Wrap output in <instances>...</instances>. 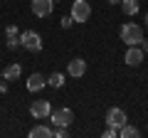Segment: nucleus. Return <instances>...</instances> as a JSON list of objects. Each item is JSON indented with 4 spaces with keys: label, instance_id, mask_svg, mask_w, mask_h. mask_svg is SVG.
<instances>
[{
    "label": "nucleus",
    "instance_id": "obj_3",
    "mask_svg": "<svg viewBox=\"0 0 148 138\" xmlns=\"http://www.w3.org/2000/svg\"><path fill=\"white\" fill-rule=\"evenodd\" d=\"M69 15L74 17V22H89V17H91L89 0H74V3H72V12H69Z\"/></svg>",
    "mask_w": 148,
    "mask_h": 138
},
{
    "label": "nucleus",
    "instance_id": "obj_10",
    "mask_svg": "<svg viewBox=\"0 0 148 138\" xmlns=\"http://www.w3.org/2000/svg\"><path fill=\"white\" fill-rule=\"evenodd\" d=\"M47 86V79H45L42 74H30V79H27V91H40V89H45Z\"/></svg>",
    "mask_w": 148,
    "mask_h": 138
},
{
    "label": "nucleus",
    "instance_id": "obj_8",
    "mask_svg": "<svg viewBox=\"0 0 148 138\" xmlns=\"http://www.w3.org/2000/svg\"><path fill=\"white\" fill-rule=\"evenodd\" d=\"M143 54H146V52H143L138 44H133V47H128V49H126V57H123V59H126L128 67H138V64L143 62Z\"/></svg>",
    "mask_w": 148,
    "mask_h": 138
},
{
    "label": "nucleus",
    "instance_id": "obj_12",
    "mask_svg": "<svg viewBox=\"0 0 148 138\" xmlns=\"http://www.w3.org/2000/svg\"><path fill=\"white\" fill-rule=\"evenodd\" d=\"M121 10L126 12L128 17H133L138 10H141V0H121Z\"/></svg>",
    "mask_w": 148,
    "mask_h": 138
},
{
    "label": "nucleus",
    "instance_id": "obj_1",
    "mask_svg": "<svg viewBox=\"0 0 148 138\" xmlns=\"http://www.w3.org/2000/svg\"><path fill=\"white\" fill-rule=\"evenodd\" d=\"M121 42H126L128 47H133V44H141L143 40V27L136 25V22H126V25H121Z\"/></svg>",
    "mask_w": 148,
    "mask_h": 138
},
{
    "label": "nucleus",
    "instance_id": "obj_11",
    "mask_svg": "<svg viewBox=\"0 0 148 138\" xmlns=\"http://www.w3.org/2000/svg\"><path fill=\"white\" fill-rule=\"evenodd\" d=\"M22 74V67L17 62H12V64H8L5 69H3V77H5V81H15L17 77Z\"/></svg>",
    "mask_w": 148,
    "mask_h": 138
},
{
    "label": "nucleus",
    "instance_id": "obj_17",
    "mask_svg": "<svg viewBox=\"0 0 148 138\" xmlns=\"http://www.w3.org/2000/svg\"><path fill=\"white\" fill-rule=\"evenodd\" d=\"M52 128H54V138H67L69 136V131L64 126H52Z\"/></svg>",
    "mask_w": 148,
    "mask_h": 138
},
{
    "label": "nucleus",
    "instance_id": "obj_25",
    "mask_svg": "<svg viewBox=\"0 0 148 138\" xmlns=\"http://www.w3.org/2000/svg\"><path fill=\"white\" fill-rule=\"evenodd\" d=\"M0 77H3V72H0Z\"/></svg>",
    "mask_w": 148,
    "mask_h": 138
},
{
    "label": "nucleus",
    "instance_id": "obj_22",
    "mask_svg": "<svg viewBox=\"0 0 148 138\" xmlns=\"http://www.w3.org/2000/svg\"><path fill=\"white\" fill-rule=\"evenodd\" d=\"M138 47H141L143 52H148V42H146V40H141V44H138Z\"/></svg>",
    "mask_w": 148,
    "mask_h": 138
},
{
    "label": "nucleus",
    "instance_id": "obj_15",
    "mask_svg": "<svg viewBox=\"0 0 148 138\" xmlns=\"http://www.w3.org/2000/svg\"><path fill=\"white\" fill-rule=\"evenodd\" d=\"M47 84L54 86V89H62V86H64V74H62V72H54V74H49V77H47Z\"/></svg>",
    "mask_w": 148,
    "mask_h": 138
},
{
    "label": "nucleus",
    "instance_id": "obj_2",
    "mask_svg": "<svg viewBox=\"0 0 148 138\" xmlns=\"http://www.w3.org/2000/svg\"><path fill=\"white\" fill-rule=\"evenodd\" d=\"M20 44L27 52H40V49H42V37H40V32H35V30H25L20 35Z\"/></svg>",
    "mask_w": 148,
    "mask_h": 138
},
{
    "label": "nucleus",
    "instance_id": "obj_21",
    "mask_svg": "<svg viewBox=\"0 0 148 138\" xmlns=\"http://www.w3.org/2000/svg\"><path fill=\"white\" fill-rule=\"evenodd\" d=\"M0 94H8V84L5 81H0Z\"/></svg>",
    "mask_w": 148,
    "mask_h": 138
},
{
    "label": "nucleus",
    "instance_id": "obj_4",
    "mask_svg": "<svg viewBox=\"0 0 148 138\" xmlns=\"http://www.w3.org/2000/svg\"><path fill=\"white\" fill-rule=\"evenodd\" d=\"M49 121H52V126H72L74 123V111L72 109H54L52 113H49Z\"/></svg>",
    "mask_w": 148,
    "mask_h": 138
},
{
    "label": "nucleus",
    "instance_id": "obj_14",
    "mask_svg": "<svg viewBox=\"0 0 148 138\" xmlns=\"http://www.w3.org/2000/svg\"><path fill=\"white\" fill-rule=\"evenodd\" d=\"M119 136H121V138H138L141 131H138L136 126H131V123H123V126L119 128Z\"/></svg>",
    "mask_w": 148,
    "mask_h": 138
},
{
    "label": "nucleus",
    "instance_id": "obj_6",
    "mask_svg": "<svg viewBox=\"0 0 148 138\" xmlns=\"http://www.w3.org/2000/svg\"><path fill=\"white\" fill-rule=\"evenodd\" d=\"M123 123H128L126 118V111L119 106H111L109 111H106V126H114V128H121Z\"/></svg>",
    "mask_w": 148,
    "mask_h": 138
},
{
    "label": "nucleus",
    "instance_id": "obj_23",
    "mask_svg": "<svg viewBox=\"0 0 148 138\" xmlns=\"http://www.w3.org/2000/svg\"><path fill=\"white\" fill-rule=\"evenodd\" d=\"M106 3H111V5H121V0H106Z\"/></svg>",
    "mask_w": 148,
    "mask_h": 138
},
{
    "label": "nucleus",
    "instance_id": "obj_18",
    "mask_svg": "<svg viewBox=\"0 0 148 138\" xmlns=\"http://www.w3.org/2000/svg\"><path fill=\"white\" fill-rule=\"evenodd\" d=\"M59 25H62V27H64V30H69V27H72V25H74V17H72V15H64V17H62V20H59Z\"/></svg>",
    "mask_w": 148,
    "mask_h": 138
},
{
    "label": "nucleus",
    "instance_id": "obj_13",
    "mask_svg": "<svg viewBox=\"0 0 148 138\" xmlns=\"http://www.w3.org/2000/svg\"><path fill=\"white\" fill-rule=\"evenodd\" d=\"M54 136V128H49V126H35L30 131V138H52Z\"/></svg>",
    "mask_w": 148,
    "mask_h": 138
},
{
    "label": "nucleus",
    "instance_id": "obj_19",
    "mask_svg": "<svg viewBox=\"0 0 148 138\" xmlns=\"http://www.w3.org/2000/svg\"><path fill=\"white\" fill-rule=\"evenodd\" d=\"M5 37H17V25H8L5 27Z\"/></svg>",
    "mask_w": 148,
    "mask_h": 138
},
{
    "label": "nucleus",
    "instance_id": "obj_9",
    "mask_svg": "<svg viewBox=\"0 0 148 138\" xmlns=\"http://www.w3.org/2000/svg\"><path fill=\"white\" fill-rule=\"evenodd\" d=\"M67 74L69 77H84L86 74V62L82 57H74L72 62L67 64Z\"/></svg>",
    "mask_w": 148,
    "mask_h": 138
},
{
    "label": "nucleus",
    "instance_id": "obj_20",
    "mask_svg": "<svg viewBox=\"0 0 148 138\" xmlns=\"http://www.w3.org/2000/svg\"><path fill=\"white\" fill-rule=\"evenodd\" d=\"M116 136H119V128H114V126H109L104 131V138H116Z\"/></svg>",
    "mask_w": 148,
    "mask_h": 138
},
{
    "label": "nucleus",
    "instance_id": "obj_5",
    "mask_svg": "<svg viewBox=\"0 0 148 138\" xmlns=\"http://www.w3.org/2000/svg\"><path fill=\"white\" fill-rule=\"evenodd\" d=\"M30 113L32 118H49V113H52V104H49V99H37L30 104Z\"/></svg>",
    "mask_w": 148,
    "mask_h": 138
},
{
    "label": "nucleus",
    "instance_id": "obj_7",
    "mask_svg": "<svg viewBox=\"0 0 148 138\" xmlns=\"http://www.w3.org/2000/svg\"><path fill=\"white\" fill-rule=\"evenodd\" d=\"M54 8V0H32V12L35 17H47Z\"/></svg>",
    "mask_w": 148,
    "mask_h": 138
},
{
    "label": "nucleus",
    "instance_id": "obj_16",
    "mask_svg": "<svg viewBox=\"0 0 148 138\" xmlns=\"http://www.w3.org/2000/svg\"><path fill=\"white\" fill-rule=\"evenodd\" d=\"M5 47H8V49H17V47H22V44H20V37H8Z\"/></svg>",
    "mask_w": 148,
    "mask_h": 138
},
{
    "label": "nucleus",
    "instance_id": "obj_24",
    "mask_svg": "<svg viewBox=\"0 0 148 138\" xmlns=\"http://www.w3.org/2000/svg\"><path fill=\"white\" fill-rule=\"evenodd\" d=\"M146 27H148V12H146Z\"/></svg>",
    "mask_w": 148,
    "mask_h": 138
}]
</instances>
